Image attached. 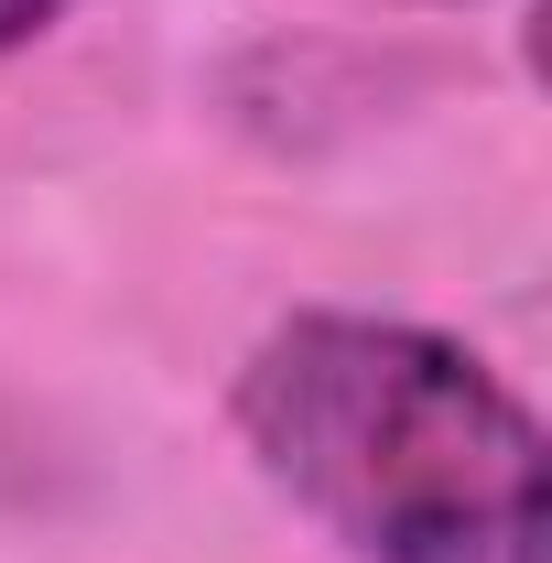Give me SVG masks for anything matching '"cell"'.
Returning <instances> with one entry per match:
<instances>
[{
  "mask_svg": "<svg viewBox=\"0 0 552 563\" xmlns=\"http://www.w3.org/2000/svg\"><path fill=\"white\" fill-rule=\"evenodd\" d=\"M228 422L346 563H542V422L444 325L303 303L239 357Z\"/></svg>",
  "mask_w": 552,
  "mask_h": 563,
  "instance_id": "obj_1",
  "label": "cell"
},
{
  "mask_svg": "<svg viewBox=\"0 0 552 563\" xmlns=\"http://www.w3.org/2000/svg\"><path fill=\"white\" fill-rule=\"evenodd\" d=\"M55 22H66V0H0V66H11L22 44H44Z\"/></svg>",
  "mask_w": 552,
  "mask_h": 563,
  "instance_id": "obj_2",
  "label": "cell"
}]
</instances>
